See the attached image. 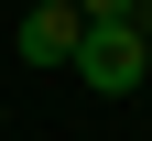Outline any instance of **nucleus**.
Instances as JSON below:
<instances>
[{
    "label": "nucleus",
    "mask_w": 152,
    "mask_h": 141,
    "mask_svg": "<svg viewBox=\"0 0 152 141\" xmlns=\"http://www.w3.org/2000/svg\"><path fill=\"white\" fill-rule=\"evenodd\" d=\"M141 76H152V33H87V44H76V87L130 98Z\"/></svg>",
    "instance_id": "f257e3e1"
},
{
    "label": "nucleus",
    "mask_w": 152,
    "mask_h": 141,
    "mask_svg": "<svg viewBox=\"0 0 152 141\" xmlns=\"http://www.w3.org/2000/svg\"><path fill=\"white\" fill-rule=\"evenodd\" d=\"M87 22H76V0H33L22 11V65H76Z\"/></svg>",
    "instance_id": "f03ea898"
},
{
    "label": "nucleus",
    "mask_w": 152,
    "mask_h": 141,
    "mask_svg": "<svg viewBox=\"0 0 152 141\" xmlns=\"http://www.w3.org/2000/svg\"><path fill=\"white\" fill-rule=\"evenodd\" d=\"M0 141H11V109H0Z\"/></svg>",
    "instance_id": "7ed1b4c3"
}]
</instances>
